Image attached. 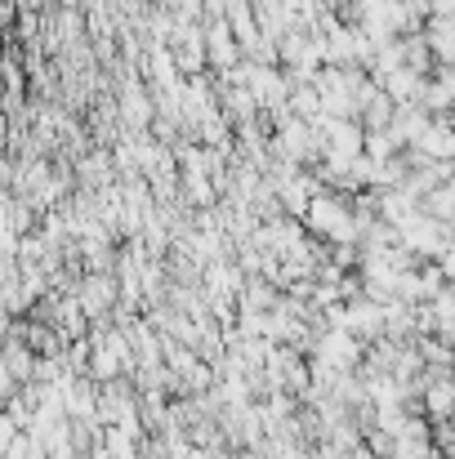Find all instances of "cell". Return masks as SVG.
<instances>
[{"label": "cell", "mask_w": 455, "mask_h": 459, "mask_svg": "<svg viewBox=\"0 0 455 459\" xmlns=\"http://www.w3.org/2000/svg\"><path fill=\"white\" fill-rule=\"evenodd\" d=\"M429 411L438 415V420H447V415H455V379H442V375H433L429 379Z\"/></svg>", "instance_id": "cell-1"}]
</instances>
